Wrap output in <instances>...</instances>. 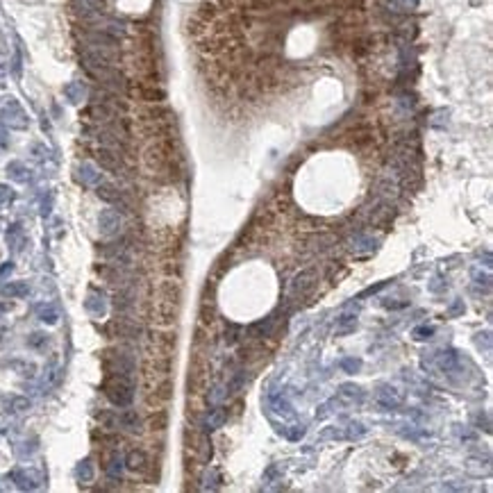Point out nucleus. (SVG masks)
Instances as JSON below:
<instances>
[{
  "label": "nucleus",
  "instance_id": "nucleus-1",
  "mask_svg": "<svg viewBox=\"0 0 493 493\" xmlns=\"http://www.w3.org/2000/svg\"><path fill=\"white\" fill-rule=\"evenodd\" d=\"M102 391L111 400V404H119V407H125L132 400V382L128 375L121 373H107V380L102 384Z\"/></svg>",
  "mask_w": 493,
  "mask_h": 493
},
{
  "label": "nucleus",
  "instance_id": "nucleus-2",
  "mask_svg": "<svg viewBox=\"0 0 493 493\" xmlns=\"http://www.w3.org/2000/svg\"><path fill=\"white\" fill-rule=\"evenodd\" d=\"M180 316V302L175 300H162V298H153V307H150V321L157 328H170Z\"/></svg>",
  "mask_w": 493,
  "mask_h": 493
},
{
  "label": "nucleus",
  "instance_id": "nucleus-3",
  "mask_svg": "<svg viewBox=\"0 0 493 493\" xmlns=\"http://www.w3.org/2000/svg\"><path fill=\"white\" fill-rule=\"evenodd\" d=\"M173 391H175L173 380L166 378V380H162V382L155 384V387L146 389V404H148L150 409L164 407L166 402H170V400H173Z\"/></svg>",
  "mask_w": 493,
  "mask_h": 493
},
{
  "label": "nucleus",
  "instance_id": "nucleus-4",
  "mask_svg": "<svg viewBox=\"0 0 493 493\" xmlns=\"http://www.w3.org/2000/svg\"><path fill=\"white\" fill-rule=\"evenodd\" d=\"M107 330H109V336H114V339L134 341V339H139V336H141V325L136 323V321H132V318H125V316H119V318L109 321Z\"/></svg>",
  "mask_w": 493,
  "mask_h": 493
},
{
  "label": "nucleus",
  "instance_id": "nucleus-5",
  "mask_svg": "<svg viewBox=\"0 0 493 493\" xmlns=\"http://www.w3.org/2000/svg\"><path fill=\"white\" fill-rule=\"evenodd\" d=\"M153 459H150V455L146 450H141V448H132V450L128 452V457H125V466H128V471L136 473V475H150V471H153Z\"/></svg>",
  "mask_w": 493,
  "mask_h": 493
},
{
  "label": "nucleus",
  "instance_id": "nucleus-6",
  "mask_svg": "<svg viewBox=\"0 0 493 493\" xmlns=\"http://www.w3.org/2000/svg\"><path fill=\"white\" fill-rule=\"evenodd\" d=\"M175 345H178V334H175V332L162 328L159 332H153V334H150V350H155V353L173 355Z\"/></svg>",
  "mask_w": 493,
  "mask_h": 493
},
{
  "label": "nucleus",
  "instance_id": "nucleus-7",
  "mask_svg": "<svg viewBox=\"0 0 493 493\" xmlns=\"http://www.w3.org/2000/svg\"><path fill=\"white\" fill-rule=\"evenodd\" d=\"M316 271L314 268H307V271H302L300 275H296L294 284H291V289H294V294H300V296H307L311 289H314L316 284Z\"/></svg>",
  "mask_w": 493,
  "mask_h": 493
},
{
  "label": "nucleus",
  "instance_id": "nucleus-8",
  "mask_svg": "<svg viewBox=\"0 0 493 493\" xmlns=\"http://www.w3.org/2000/svg\"><path fill=\"white\" fill-rule=\"evenodd\" d=\"M146 427L150 432H164L168 427V412L164 407H157V409H150L148 418H146Z\"/></svg>",
  "mask_w": 493,
  "mask_h": 493
},
{
  "label": "nucleus",
  "instance_id": "nucleus-9",
  "mask_svg": "<svg viewBox=\"0 0 493 493\" xmlns=\"http://www.w3.org/2000/svg\"><path fill=\"white\" fill-rule=\"evenodd\" d=\"M96 162H98L102 168L107 170H119L121 168V159H119V153L111 148H100L96 153Z\"/></svg>",
  "mask_w": 493,
  "mask_h": 493
},
{
  "label": "nucleus",
  "instance_id": "nucleus-10",
  "mask_svg": "<svg viewBox=\"0 0 493 493\" xmlns=\"http://www.w3.org/2000/svg\"><path fill=\"white\" fill-rule=\"evenodd\" d=\"M223 423H227V409L225 407H216V409H212L209 412V416H207V421H205V429H214V427H221Z\"/></svg>",
  "mask_w": 493,
  "mask_h": 493
},
{
  "label": "nucleus",
  "instance_id": "nucleus-11",
  "mask_svg": "<svg viewBox=\"0 0 493 493\" xmlns=\"http://www.w3.org/2000/svg\"><path fill=\"white\" fill-rule=\"evenodd\" d=\"M119 423L123 427L132 429V432H141V418H139V414H136V412H123L119 416Z\"/></svg>",
  "mask_w": 493,
  "mask_h": 493
}]
</instances>
